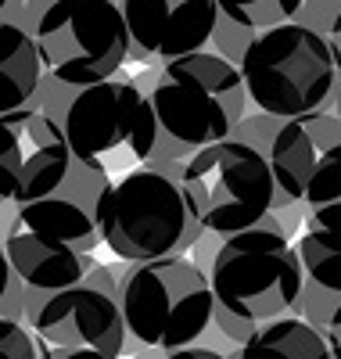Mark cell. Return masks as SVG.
<instances>
[{
  "instance_id": "30bf717a",
  "label": "cell",
  "mask_w": 341,
  "mask_h": 359,
  "mask_svg": "<svg viewBox=\"0 0 341 359\" xmlns=\"http://www.w3.org/2000/svg\"><path fill=\"white\" fill-rule=\"evenodd\" d=\"M33 338L44 359H122L126 320L112 291L83 280L33 306Z\"/></svg>"
},
{
  "instance_id": "277c9868",
  "label": "cell",
  "mask_w": 341,
  "mask_h": 359,
  "mask_svg": "<svg viewBox=\"0 0 341 359\" xmlns=\"http://www.w3.org/2000/svg\"><path fill=\"white\" fill-rule=\"evenodd\" d=\"M159 130L180 147H212L230 140L248 108L241 69L223 54H187L162 69L151 90Z\"/></svg>"
},
{
  "instance_id": "4fadbf2b",
  "label": "cell",
  "mask_w": 341,
  "mask_h": 359,
  "mask_svg": "<svg viewBox=\"0 0 341 359\" xmlns=\"http://www.w3.org/2000/svg\"><path fill=\"white\" fill-rule=\"evenodd\" d=\"M122 18L133 47L169 65L205 50L220 8L215 0H122Z\"/></svg>"
},
{
  "instance_id": "8992f818",
  "label": "cell",
  "mask_w": 341,
  "mask_h": 359,
  "mask_svg": "<svg viewBox=\"0 0 341 359\" xmlns=\"http://www.w3.org/2000/svg\"><path fill=\"white\" fill-rule=\"evenodd\" d=\"M180 191L201 230L220 233L223 241L266 223L276 205L269 158L244 140L194 151L180 172Z\"/></svg>"
},
{
  "instance_id": "9c48e42d",
  "label": "cell",
  "mask_w": 341,
  "mask_h": 359,
  "mask_svg": "<svg viewBox=\"0 0 341 359\" xmlns=\"http://www.w3.org/2000/svg\"><path fill=\"white\" fill-rule=\"evenodd\" d=\"M130 29L115 0H54L36 22V50L47 72L65 86L115 79L130 57Z\"/></svg>"
},
{
  "instance_id": "e0dca14e",
  "label": "cell",
  "mask_w": 341,
  "mask_h": 359,
  "mask_svg": "<svg viewBox=\"0 0 341 359\" xmlns=\"http://www.w3.org/2000/svg\"><path fill=\"white\" fill-rule=\"evenodd\" d=\"M305 0H215L220 8L234 25L241 29H281V25H291V18L302 11Z\"/></svg>"
},
{
  "instance_id": "6da1fadb",
  "label": "cell",
  "mask_w": 341,
  "mask_h": 359,
  "mask_svg": "<svg viewBox=\"0 0 341 359\" xmlns=\"http://www.w3.org/2000/svg\"><path fill=\"white\" fill-rule=\"evenodd\" d=\"M302 280L298 252L273 219L227 237L215 248L208 273L215 309L252 327L291 316L302 302Z\"/></svg>"
},
{
  "instance_id": "cb8c5ba5",
  "label": "cell",
  "mask_w": 341,
  "mask_h": 359,
  "mask_svg": "<svg viewBox=\"0 0 341 359\" xmlns=\"http://www.w3.org/2000/svg\"><path fill=\"white\" fill-rule=\"evenodd\" d=\"M4 8H8V0H0V11H4Z\"/></svg>"
},
{
  "instance_id": "7402d4cb",
  "label": "cell",
  "mask_w": 341,
  "mask_h": 359,
  "mask_svg": "<svg viewBox=\"0 0 341 359\" xmlns=\"http://www.w3.org/2000/svg\"><path fill=\"white\" fill-rule=\"evenodd\" d=\"M159 359H234L220 348H208V345H191V348H180V352H159Z\"/></svg>"
},
{
  "instance_id": "ac0fdd59",
  "label": "cell",
  "mask_w": 341,
  "mask_h": 359,
  "mask_svg": "<svg viewBox=\"0 0 341 359\" xmlns=\"http://www.w3.org/2000/svg\"><path fill=\"white\" fill-rule=\"evenodd\" d=\"M0 359H44L33 331L25 323L0 316Z\"/></svg>"
},
{
  "instance_id": "9a60e30c",
  "label": "cell",
  "mask_w": 341,
  "mask_h": 359,
  "mask_svg": "<svg viewBox=\"0 0 341 359\" xmlns=\"http://www.w3.org/2000/svg\"><path fill=\"white\" fill-rule=\"evenodd\" d=\"M234 359H334L323 331L313 320L302 316H284L255 327Z\"/></svg>"
},
{
  "instance_id": "2e32d148",
  "label": "cell",
  "mask_w": 341,
  "mask_h": 359,
  "mask_svg": "<svg viewBox=\"0 0 341 359\" xmlns=\"http://www.w3.org/2000/svg\"><path fill=\"white\" fill-rule=\"evenodd\" d=\"M295 252H298V262H302V273L320 291L341 298V233H330V230L305 223Z\"/></svg>"
},
{
  "instance_id": "d4e9b609",
  "label": "cell",
  "mask_w": 341,
  "mask_h": 359,
  "mask_svg": "<svg viewBox=\"0 0 341 359\" xmlns=\"http://www.w3.org/2000/svg\"><path fill=\"white\" fill-rule=\"evenodd\" d=\"M51 4H54V0H51Z\"/></svg>"
},
{
  "instance_id": "5bb4252c",
  "label": "cell",
  "mask_w": 341,
  "mask_h": 359,
  "mask_svg": "<svg viewBox=\"0 0 341 359\" xmlns=\"http://www.w3.org/2000/svg\"><path fill=\"white\" fill-rule=\"evenodd\" d=\"M40 69L36 36H29L15 22H0V115L25 108L40 86Z\"/></svg>"
},
{
  "instance_id": "7c38bea8",
  "label": "cell",
  "mask_w": 341,
  "mask_h": 359,
  "mask_svg": "<svg viewBox=\"0 0 341 359\" xmlns=\"http://www.w3.org/2000/svg\"><path fill=\"white\" fill-rule=\"evenodd\" d=\"M72 151L65 130L47 111L22 108L0 115V201L33 205L65 184Z\"/></svg>"
},
{
  "instance_id": "ffe728a7",
  "label": "cell",
  "mask_w": 341,
  "mask_h": 359,
  "mask_svg": "<svg viewBox=\"0 0 341 359\" xmlns=\"http://www.w3.org/2000/svg\"><path fill=\"white\" fill-rule=\"evenodd\" d=\"M320 331H323V338H327V345H330L334 359H341V298H337V302L323 313Z\"/></svg>"
},
{
  "instance_id": "603a6c76",
  "label": "cell",
  "mask_w": 341,
  "mask_h": 359,
  "mask_svg": "<svg viewBox=\"0 0 341 359\" xmlns=\"http://www.w3.org/2000/svg\"><path fill=\"white\" fill-rule=\"evenodd\" d=\"M327 43H330V54H334V65H337V72H341V11L330 18V36H327Z\"/></svg>"
},
{
  "instance_id": "ba28073f",
  "label": "cell",
  "mask_w": 341,
  "mask_h": 359,
  "mask_svg": "<svg viewBox=\"0 0 341 359\" xmlns=\"http://www.w3.org/2000/svg\"><path fill=\"white\" fill-rule=\"evenodd\" d=\"M101 233L94 212L69 198H44L22 205L8 226V262L15 277L33 291H65L83 284L94 269V248Z\"/></svg>"
},
{
  "instance_id": "8fae6325",
  "label": "cell",
  "mask_w": 341,
  "mask_h": 359,
  "mask_svg": "<svg viewBox=\"0 0 341 359\" xmlns=\"http://www.w3.org/2000/svg\"><path fill=\"white\" fill-rule=\"evenodd\" d=\"M276 201L316 208L341 198V115L313 111L291 118L269 144Z\"/></svg>"
},
{
  "instance_id": "52a82bcc",
  "label": "cell",
  "mask_w": 341,
  "mask_h": 359,
  "mask_svg": "<svg viewBox=\"0 0 341 359\" xmlns=\"http://www.w3.org/2000/svg\"><path fill=\"white\" fill-rule=\"evenodd\" d=\"M65 140L79 165L98 176H130L144 169L159 140L151 97L130 79H105L76 94L65 115Z\"/></svg>"
},
{
  "instance_id": "7a4b0ae2",
  "label": "cell",
  "mask_w": 341,
  "mask_h": 359,
  "mask_svg": "<svg viewBox=\"0 0 341 359\" xmlns=\"http://www.w3.org/2000/svg\"><path fill=\"white\" fill-rule=\"evenodd\" d=\"M94 223L101 245L130 262L183 255V248H191L201 233V223L191 216L180 184L147 165L101 187Z\"/></svg>"
},
{
  "instance_id": "5b68a950",
  "label": "cell",
  "mask_w": 341,
  "mask_h": 359,
  "mask_svg": "<svg viewBox=\"0 0 341 359\" xmlns=\"http://www.w3.org/2000/svg\"><path fill=\"white\" fill-rule=\"evenodd\" d=\"M241 79L248 101L259 111L291 118L323 111L337 79V65L327 36L309 25H281L259 33L241 54Z\"/></svg>"
},
{
  "instance_id": "44dd1931",
  "label": "cell",
  "mask_w": 341,
  "mask_h": 359,
  "mask_svg": "<svg viewBox=\"0 0 341 359\" xmlns=\"http://www.w3.org/2000/svg\"><path fill=\"white\" fill-rule=\"evenodd\" d=\"M309 226H320V230H330V233H341V198L316 208L313 216H309Z\"/></svg>"
},
{
  "instance_id": "3957f363",
  "label": "cell",
  "mask_w": 341,
  "mask_h": 359,
  "mask_svg": "<svg viewBox=\"0 0 341 359\" xmlns=\"http://www.w3.org/2000/svg\"><path fill=\"white\" fill-rule=\"evenodd\" d=\"M126 334L147 352L191 348L215 320V294L208 273L187 255L137 262L119 287Z\"/></svg>"
},
{
  "instance_id": "d6986e66",
  "label": "cell",
  "mask_w": 341,
  "mask_h": 359,
  "mask_svg": "<svg viewBox=\"0 0 341 359\" xmlns=\"http://www.w3.org/2000/svg\"><path fill=\"white\" fill-rule=\"evenodd\" d=\"M22 306H25V294H22L18 277H15V269L8 262V252L0 248V316H4V320H18Z\"/></svg>"
}]
</instances>
